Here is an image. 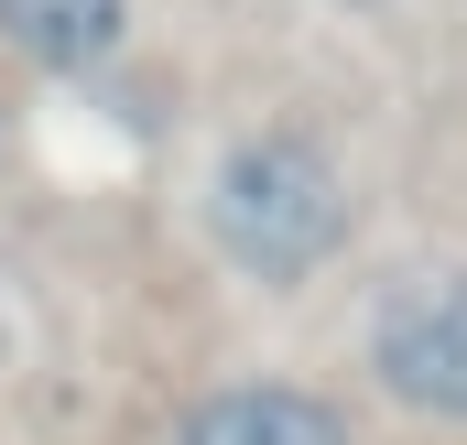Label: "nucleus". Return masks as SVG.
Returning a JSON list of instances; mask_svg holds the SVG:
<instances>
[{
	"label": "nucleus",
	"instance_id": "1",
	"mask_svg": "<svg viewBox=\"0 0 467 445\" xmlns=\"http://www.w3.org/2000/svg\"><path fill=\"white\" fill-rule=\"evenodd\" d=\"M358 228V196L316 130H239L207 174V239L250 283H316Z\"/></svg>",
	"mask_w": 467,
	"mask_h": 445
},
{
	"label": "nucleus",
	"instance_id": "2",
	"mask_svg": "<svg viewBox=\"0 0 467 445\" xmlns=\"http://www.w3.org/2000/svg\"><path fill=\"white\" fill-rule=\"evenodd\" d=\"M369 380L424 424H467V261L402 272L369 305Z\"/></svg>",
	"mask_w": 467,
	"mask_h": 445
},
{
	"label": "nucleus",
	"instance_id": "3",
	"mask_svg": "<svg viewBox=\"0 0 467 445\" xmlns=\"http://www.w3.org/2000/svg\"><path fill=\"white\" fill-rule=\"evenodd\" d=\"M174 445H358V435H348L337 402H316L294 380H229V391H207L185 413Z\"/></svg>",
	"mask_w": 467,
	"mask_h": 445
},
{
	"label": "nucleus",
	"instance_id": "4",
	"mask_svg": "<svg viewBox=\"0 0 467 445\" xmlns=\"http://www.w3.org/2000/svg\"><path fill=\"white\" fill-rule=\"evenodd\" d=\"M130 22V0H0V44H22L33 66H99Z\"/></svg>",
	"mask_w": 467,
	"mask_h": 445
}]
</instances>
